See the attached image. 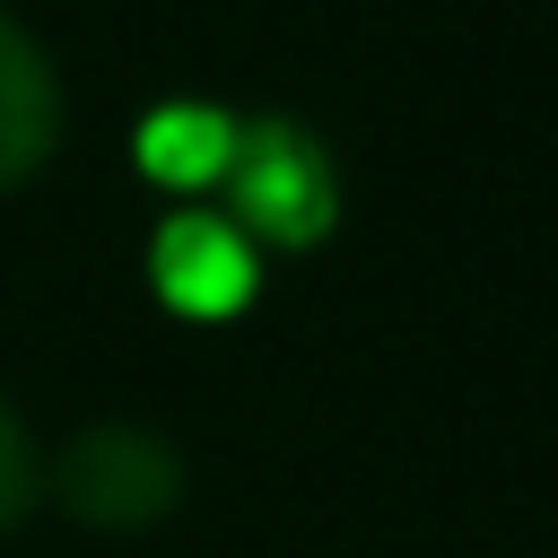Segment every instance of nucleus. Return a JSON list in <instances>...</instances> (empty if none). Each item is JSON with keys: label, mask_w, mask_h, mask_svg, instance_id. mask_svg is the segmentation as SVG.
<instances>
[{"label": "nucleus", "mask_w": 558, "mask_h": 558, "mask_svg": "<svg viewBox=\"0 0 558 558\" xmlns=\"http://www.w3.org/2000/svg\"><path fill=\"white\" fill-rule=\"evenodd\" d=\"M61 148V78L52 52L0 9V192L35 183Z\"/></svg>", "instance_id": "nucleus-4"}, {"label": "nucleus", "mask_w": 558, "mask_h": 558, "mask_svg": "<svg viewBox=\"0 0 558 558\" xmlns=\"http://www.w3.org/2000/svg\"><path fill=\"white\" fill-rule=\"evenodd\" d=\"M35 497H44V453H35L26 418L0 401V532H17L35 514Z\"/></svg>", "instance_id": "nucleus-6"}, {"label": "nucleus", "mask_w": 558, "mask_h": 558, "mask_svg": "<svg viewBox=\"0 0 558 558\" xmlns=\"http://www.w3.org/2000/svg\"><path fill=\"white\" fill-rule=\"evenodd\" d=\"M148 279H157V296H166L174 314H192V323H227V314H244L262 262H253V235H244L235 218H218V209H183V218L157 227V244H148Z\"/></svg>", "instance_id": "nucleus-3"}, {"label": "nucleus", "mask_w": 558, "mask_h": 558, "mask_svg": "<svg viewBox=\"0 0 558 558\" xmlns=\"http://www.w3.org/2000/svg\"><path fill=\"white\" fill-rule=\"evenodd\" d=\"M227 218L253 244H323L340 218V183L331 157L296 131V122H235V157H227Z\"/></svg>", "instance_id": "nucleus-2"}, {"label": "nucleus", "mask_w": 558, "mask_h": 558, "mask_svg": "<svg viewBox=\"0 0 558 558\" xmlns=\"http://www.w3.org/2000/svg\"><path fill=\"white\" fill-rule=\"evenodd\" d=\"M44 497H61L87 532H148L183 506V453L140 418H105L44 462Z\"/></svg>", "instance_id": "nucleus-1"}, {"label": "nucleus", "mask_w": 558, "mask_h": 558, "mask_svg": "<svg viewBox=\"0 0 558 558\" xmlns=\"http://www.w3.org/2000/svg\"><path fill=\"white\" fill-rule=\"evenodd\" d=\"M227 157H235V122L209 113V105H157L140 122V166L174 192H201V183H227Z\"/></svg>", "instance_id": "nucleus-5"}]
</instances>
